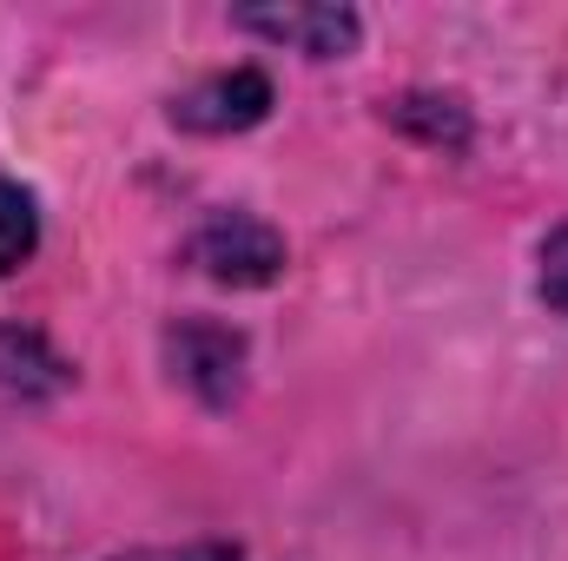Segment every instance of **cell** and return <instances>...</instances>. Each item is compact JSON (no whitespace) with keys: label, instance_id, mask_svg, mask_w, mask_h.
Masks as SVG:
<instances>
[{"label":"cell","instance_id":"1","mask_svg":"<svg viewBox=\"0 0 568 561\" xmlns=\"http://www.w3.org/2000/svg\"><path fill=\"white\" fill-rule=\"evenodd\" d=\"M192 265L219 284H272L284 272V238L245 212H219L192 238Z\"/></svg>","mask_w":568,"mask_h":561},{"label":"cell","instance_id":"2","mask_svg":"<svg viewBox=\"0 0 568 561\" xmlns=\"http://www.w3.org/2000/svg\"><path fill=\"white\" fill-rule=\"evenodd\" d=\"M265 113H272V80H265L258 67L212 73V80H199V86L172 106V120H179L185 133H245V126H258Z\"/></svg>","mask_w":568,"mask_h":561},{"label":"cell","instance_id":"3","mask_svg":"<svg viewBox=\"0 0 568 561\" xmlns=\"http://www.w3.org/2000/svg\"><path fill=\"white\" fill-rule=\"evenodd\" d=\"M239 27L265 33V40H284L311 60H331V53H351L357 47V13L351 7H245Z\"/></svg>","mask_w":568,"mask_h":561},{"label":"cell","instance_id":"4","mask_svg":"<svg viewBox=\"0 0 568 561\" xmlns=\"http://www.w3.org/2000/svg\"><path fill=\"white\" fill-rule=\"evenodd\" d=\"M172 357H179V377H185L205 404H225V397L239 390V357H245V344H239L232 330H219V324H185V330L172 337Z\"/></svg>","mask_w":568,"mask_h":561},{"label":"cell","instance_id":"5","mask_svg":"<svg viewBox=\"0 0 568 561\" xmlns=\"http://www.w3.org/2000/svg\"><path fill=\"white\" fill-rule=\"evenodd\" d=\"M0 384L7 390H60L67 384V364L47 350V337L33 330H0Z\"/></svg>","mask_w":568,"mask_h":561},{"label":"cell","instance_id":"6","mask_svg":"<svg viewBox=\"0 0 568 561\" xmlns=\"http://www.w3.org/2000/svg\"><path fill=\"white\" fill-rule=\"evenodd\" d=\"M33 238H40V218H33V198L20 185H0V278L20 272L33 258Z\"/></svg>","mask_w":568,"mask_h":561},{"label":"cell","instance_id":"7","mask_svg":"<svg viewBox=\"0 0 568 561\" xmlns=\"http://www.w3.org/2000/svg\"><path fill=\"white\" fill-rule=\"evenodd\" d=\"M542 297L568 317V232H556V238L542 245Z\"/></svg>","mask_w":568,"mask_h":561},{"label":"cell","instance_id":"8","mask_svg":"<svg viewBox=\"0 0 568 561\" xmlns=\"http://www.w3.org/2000/svg\"><path fill=\"white\" fill-rule=\"evenodd\" d=\"M126 561H232L225 549H179V555H126Z\"/></svg>","mask_w":568,"mask_h":561}]
</instances>
